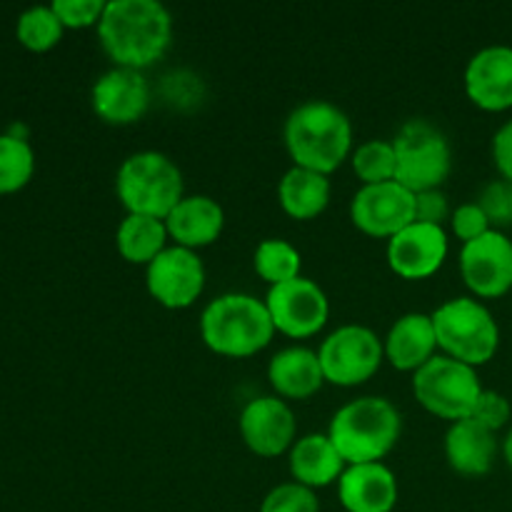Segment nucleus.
Segmentation results:
<instances>
[{
    "instance_id": "29",
    "label": "nucleus",
    "mask_w": 512,
    "mask_h": 512,
    "mask_svg": "<svg viewBox=\"0 0 512 512\" xmlns=\"http://www.w3.org/2000/svg\"><path fill=\"white\" fill-rule=\"evenodd\" d=\"M353 170L363 185H380L395 180L398 160H395V148L388 140H368L360 145L353 155Z\"/></svg>"
},
{
    "instance_id": "30",
    "label": "nucleus",
    "mask_w": 512,
    "mask_h": 512,
    "mask_svg": "<svg viewBox=\"0 0 512 512\" xmlns=\"http://www.w3.org/2000/svg\"><path fill=\"white\" fill-rule=\"evenodd\" d=\"M260 512H320V500L315 490L300 483L275 485L263 498Z\"/></svg>"
},
{
    "instance_id": "19",
    "label": "nucleus",
    "mask_w": 512,
    "mask_h": 512,
    "mask_svg": "<svg viewBox=\"0 0 512 512\" xmlns=\"http://www.w3.org/2000/svg\"><path fill=\"white\" fill-rule=\"evenodd\" d=\"M170 240L188 250L213 245L225 228V213L208 195H185L165 218Z\"/></svg>"
},
{
    "instance_id": "31",
    "label": "nucleus",
    "mask_w": 512,
    "mask_h": 512,
    "mask_svg": "<svg viewBox=\"0 0 512 512\" xmlns=\"http://www.w3.org/2000/svg\"><path fill=\"white\" fill-rule=\"evenodd\" d=\"M478 205L485 210L490 225H498V228H508V225H512V183L510 180H493L490 185H485Z\"/></svg>"
},
{
    "instance_id": "20",
    "label": "nucleus",
    "mask_w": 512,
    "mask_h": 512,
    "mask_svg": "<svg viewBox=\"0 0 512 512\" xmlns=\"http://www.w3.org/2000/svg\"><path fill=\"white\" fill-rule=\"evenodd\" d=\"M385 358L395 370L418 373L425 363L435 358L438 335H435L433 315L408 313L398 318L385 338Z\"/></svg>"
},
{
    "instance_id": "16",
    "label": "nucleus",
    "mask_w": 512,
    "mask_h": 512,
    "mask_svg": "<svg viewBox=\"0 0 512 512\" xmlns=\"http://www.w3.org/2000/svg\"><path fill=\"white\" fill-rule=\"evenodd\" d=\"M90 103L103 123L133 125L148 113L150 85L140 70L113 68L95 80Z\"/></svg>"
},
{
    "instance_id": "33",
    "label": "nucleus",
    "mask_w": 512,
    "mask_h": 512,
    "mask_svg": "<svg viewBox=\"0 0 512 512\" xmlns=\"http://www.w3.org/2000/svg\"><path fill=\"white\" fill-rule=\"evenodd\" d=\"M450 228H453V233L458 235V240H463L465 245L483 238L485 233L493 230V225H490L488 215H485V210L480 208L478 203H463L453 210V215H450Z\"/></svg>"
},
{
    "instance_id": "4",
    "label": "nucleus",
    "mask_w": 512,
    "mask_h": 512,
    "mask_svg": "<svg viewBox=\"0 0 512 512\" xmlns=\"http://www.w3.org/2000/svg\"><path fill=\"white\" fill-rule=\"evenodd\" d=\"M403 418L390 400L378 395L350 400L330 420L328 438L348 465L380 463L398 445Z\"/></svg>"
},
{
    "instance_id": "17",
    "label": "nucleus",
    "mask_w": 512,
    "mask_h": 512,
    "mask_svg": "<svg viewBox=\"0 0 512 512\" xmlns=\"http://www.w3.org/2000/svg\"><path fill=\"white\" fill-rule=\"evenodd\" d=\"M465 93L480 110H488V113H503L512 108L510 45H488L468 60Z\"/></svg>"
},
{
    "instance_id": "13",
    "label": "nucleus",
    "mask_w": 512,
    "mask_h": 512,
    "mask_svg": "<svg viewBox=\"0 0 512 512\" xmlns=\"http://www.w3.org/2000/svg\"><path fill=\"white\" fill-rule=\"evenodd\" d=\"M460 273L478 298H503L512 290V240L500 230L465 243L460 250Z\"/></svg>"
},
{
    "instance_id": "26",
    "label": "nucleus",
    "mask_w": 512,
    "mask_h": 512,
    "mask_svg": "<svg viewBox=\"0 0 512 512\" xmlns=\"http://www.w3.org/2000/svg\"><path fill=\"white\" fill-rule=\"evenodd\" d=\"M300 265V250L288 240L268 238L255 250V270L265 283H270V288L300 278Z\"/></svg>"
},
{
    "instance_id": "18",
    "label": "nucleus",
    "mask_w": 512,
    "mask_h": 512,
    "mask_svg": "<svg viewBox=\"0 0 512 512\" xmlns=\"http://www.w3.org/2000/svg\"><path fill=\"white\" fill-rule=\"evenodd\" d=\"M338 498L348 512H393L398 478L383 463L348 465L338 480Z\"/></svg>"
},
{
    "instance_id": "14",
    "label": "nucleus",
    "mask_w": 512,
    "mask_h": 512,
    "mask_svg": "<svg viewBox=\"0 0 512 512\" xmlns=\"http://www.w3.org/2000/svg\"><path fill=\"white\" fill-rule=\"evenodd\" d=\"M295 413L278 395L250 400L240 413V435L260 458H278L295 445Z\"/></svg>"
},
{
    "instance_id": "11",
    "label": "nucleus",
    "mask_w": 512,
    "mask_h": 512,
    "mask_svg": "<svg viewBox=\"0 0 512 512\" xmlns=\"http://www.w3.org/2000/svg\"><path fill=\"white\" fill-rule=\"evenodd\" d=\"M150 298L168 310L190 308L205 290V265L195 250L168 245L145 268Z\"/></svg>"
},
{
    "instance_id": "28",
    "label": "nucleus",
    "mask_w": 512,
    "mask_h": 512,
    "mask_svg": "<svg viewBox=\"0 0 512 512\" xmlns=\"http://www.w3.org/2000/svg\"><path fill=\"white\" fill-rule=\"evenodd\" d=\"M63 23L55 15L53 5H35L20 13L18 18V40L23 48L33 50V53H45V50L55 48L63 38Z\"/></svg>"
},
{
    "instance_id": "9",
    "label": "nucleus",
    "mask_w": 512,
    "mask_h": 512,
    "mask_svg": "<svg viewBox=\"0 0 512 512\" xmlns=\"http://www.w3.org/2000/svg\"><path fill=\"white\" fill-rule=\"evenodd\" d=\"M318 358L325 383L355 388L378 373L385 358V345L365 325H343L323 340Z\"/></svg>"
},
{
    "instance_id": "23",
    "label": "nucleus",
    "mask_w": 512,
    "mask_h": 512,
    "mask_svg": "<svg viewBox=\"0 0 512 512\" xmlns=\"http://www.w3.org/2000/svg\"><path fill=\"white\" fill-rule=\"evenodd\" d=\"M268 380L280 398L305 400L323 388L325 375L318 353L310 348H285L270 360Z\"/></svg>"
},
{
    "instance_id": "36",
    "label": "nucleus",
    "mask_w": 512,
    "mask_h": 512,
    "mask_svg": "<svg viewBox=\"0 0 512 512\" xmlns=\"http://www.w3.org/2000/svg\"><path fill=\"white\" fill-rule=\"evenodd\" d=\"M493 160L503 180L512 183V120L500 125L498 133L493 135Z\"/></svg>"
},
{
    "instance_id": "25",
    "label": "nucleus",
    "mask_w": 512,
    "mask_h": 512,
    "mask_svg": "<svg viewBox=\"0 0 512 512\" xmlns=\"http://www.w3.org/2000/svg\"><path fill=\"white\" fill-rule=\"evenodd\" d=\"M168 238L165 220L148 218V215H125L115 233V245L128 263L148 268L168 248Z\"/></svg>"
},
{
    "instance_id": "7",
    "label": "nucleus",
    "mask_w": 512,
    "mask_h": 512,
    "mask_svg": "<svg viewBox=\"0 0 512 512\" xmlns=\"http://www.w3.org/2000/svg\"><path fill=\"white\" fill-rule=\"evenodd\" d=\"M395 180L410 193L438 190L453 170V148L443 130L428 120H408L393 140Z\"/></svg>"
},
{
    "instance_id": "5",
    "label": "nucleus",
    "mask_w": 512,
    "mask_h": 512,
    "mask_svg": "<svg viewBox=\"0 0 512 512\" xmlns=\"http://www.w3.org/2000/svg\"><path fill=\"white\" fill-rule=\"evenodd\" d=\"M115 190L128 215H148L165 220L183 195V173L158 150L128 155L118 168Z\"/></svg>"
},
{
    "instance_id": "12",
    "label": "nucleus",
    "mask_w": 512,
    "mask_h": 512,
    "mask_svg": "<svg viewBox=\"0 0 512 512\" xmlns=\"http://www.w3.org/2000/svg\"><path fill=\"white\" fill-rule=\"evenodd\" d=\"M350 220L370 238H393L415 223V193L390 180L380 185H363L350 203Z\"/></svg>"
},
{
    "instance_id": "34",
    "label": "nucleus",
    "mask_w": 512,
    "mask_h": 512,
    "mask_svg": "<svg viewBox=\"0 0 512 512\" xmlns=\"http://www.w3.org/2000/svg\"><path fill=\"white\" fill-rule=\"evenodd\" d=\"M510 415H512V408L505 395L495 393V390H483V395H480L470 420H475V423H480L483 428L498 433V430H503L505 425H508Z\"/></svg>"
},
{
    "instance_id": "22",
    "label": "nucleus",
    "mask_w": 512,
    "mask_h": 512,
    "mask_svg": "<svg viewBox=\"0 0 512 512\" xmlns=\"http://www.w3.org/2000/svg\"><path fill=\"white\" fill-rule=\"evenodd\" d=\"M348 463L328 435H305L290 448V475L310 490L328 488L345 473Z\"/></svg>"
},
{
    "instance_id": "35",
    "label": "nucleus",
    "mask_w": 512,
    "mask_h": 512,
    "mask_svg": "<svg viewBox=\"0 0 512 512\" xmlns=\"http://www.w3.org/2000/svg\"><path fill=\"white\" fill-rule=\"evenodd\" d=\"M450 205L448 195L443 190H425V193H415V220L425 225H438L443 228L445 220H450Z\"/></svg>"
},
{
    "instance_id": "1",
    "label": "nucleus",
    "mask_w": 512,
    "mask_h": 512,
    "mask_svg": "<svg viewBox=\"0 0 512 512\" xmlns=\"http://www.w3.org/2000/svg\"><path fill=\"white\" fill-rule=\"evenodd\" d=\"M98 38L115 68L140 70L163 60L173 43V15L158 0H110Z\"/></svg>"
},
{
    "instance_id": "24",
    "label": "nucleus",
    "mask_w": 512,
    "mask_h": 512,
    "mask_svg": "<svg viewBox=\"0 0 512 512\" xmlns=\"http://www.w3.org/2000/svg\"><path fill=\"white\" fill-rule=\"evenodd\" d=\"M280 208L295 220H313L328 208L330 203V180L328 175L315 173L308 168H293L283 175L278 183Z\"/></svg>"
},
{
    "instance_id": "21",
    "label": "nucleus",
    "mask_w": 512,
    "mask_h": 512,
    "mask_svg": "<svg viewBox=\"0 0 512 512\" xmlns=\"http://www.w3.org/2000/svg\"><path fill=\"white\" fill-rule=\"evenodd\" d=\"M498 455V438L493 430L465 418L450 425L445 435V458L460 475H488Z\"/></svg>"
},
{
    "instance_id": "10",
    "label": "nucleus",
    "mask_w": 512,
    "mask_h": 512,
    "mask_svg": "<svg viewBox=\"0 0 512 512\" xmlns=\"http://www.w3.org/2000/svg\"><path fill=\"white\" fill-rule=\"evenodd\" d=\"M268 313L278 333L303 340L320 333L328 323L330 303L325 290L308 278H295L268 290Z\"/></svg>"
},
{
    "instance_id": "6",
    "label": "nucleus",
    "mask_w": 512,
    "mask_h": 512,
    "mask_svg": "<svg viewBox=\"0 0 512 512\" xmlns=\"http://www.w3.org/2000/svg\"><path fill=\"white\" fill-rule=\"evenodd\" d=\"M438 348L460 363L478 368L493 360L500 345V328L493 313L475 298H453L433 313Z\"/></svg>"
},
{
    "instance_id": "15",
    "label": "nucleus",
    "mask_w": 512,
    "mask_h": 512,
    "mask_svg": "<svg viewBox=\"0 0 512 512\" xmlns=\"http://www.w3.org/2000/svg\"><path fill=\"white\" fill-rule=\"evenodd\" d=\"M448 258V235L438 225L410 223L388 240V265L405 280H423L438 273Z\"/></svg>"
},
{
    "instance_id": "8",
    "label": "nucleus",
    "mask_w": 512,
    "mask_h": 512,
    "mask_svg": "<svg viewBox=\"0 0 512 512\" xmlns=\"http://www.w3.org/2000/svg\"><path fill=\"white\" fill-rule=\"evenodd\" d=\"M483 390L478 370L448 355H435L413 375L415 400L428 413L453 423L473 415Z\"/></svg>"
},
{
    "instance_id": "37",
    "label": "nucleus",
    "mask_w": 512,
    "mask_h": 512,
    "mask_svg": "<svg viewBox=\"0 0 512 512\" xmlns=\"http://www.w3.org/2000/svg\"><path fill=\"white\" fill-rule=\"evenodd\" d=\"M503 455H505V460H508V465L512 468V428H510L508 438H505V443H503Z\"/></svg>"
},
{
    "instance_id": "27",
    "label": "nucleus",
    "mask_w": 512,
    "mask_h": 512,
    "mask_svg": "<svg viewBox=\"0 0 512 512\" xmlns=\"http://www.w3.org/2000/svg\"><path fill=\"white\" fill-rule=\"evenodd\" d=\"M35 173V153L25 138L0 135V195L18 193Z\"/></svg>"
},
{
    "instance_id": "2",
    "label": "nucleus",
    "mask_w": 512,
    "mask_h": 512,
    "mask_svg": "<svg viewBox=\"0 0 512 512\" xmlns=\"http://www.w3.org/2000/svg\"><path fill=\"white\" fill-rule=\"evenodd\" d=\"M285 148L298 168L330 175L353 150L350 118L328 100H305L285 120Z\"/></svg>"
},
{
    "instance_id": "32",
    "label": "nucleus",
    "mask_w": 512,
    "mask_h": 512,
    "mask_svg": "<svg viewBox=\"0 0 512 512\" xmlns=\"http://www.w3.org/2000/svg\"><path fill=\"white\" fill-rule=\"evenodd\" d=\"M105 5V0H55L53 10L63 28H90L100 23Z\"/></svg>"
},
{
    "instance_id": "3",
    "label": "nucleus",
    "mask_w": 512,
    "mask_h": 512,
    "mask_svg": "<svg viewBox=\"0 0 512 512\" xmlns=\"http://www.w3.org/2000/svg\"><path fill=\"white\" fill-rule=\"evenodd\" d=\"M275 335L265 300L248 293H225L200 315V338L223 358H250L268 348Z\"/></svg>"
}]
</instances>
